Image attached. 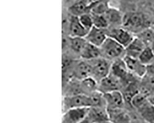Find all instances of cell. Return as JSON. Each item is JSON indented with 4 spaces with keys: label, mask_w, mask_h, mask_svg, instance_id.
I'll use <instances>...</instances> for the list:
<instances>
[{
    "label": "cell",
    "mask_w": 154,
    "mask_h": 123,
    "mask_svg": "<svg viewBox=\"0 0 154 123\" xmlns=\"http://www.w3.org/2000/svg\"><path fill=\"white\" fill-rule=\"evenodd\" d=\"M122 26L131 33L137 34L152 26L147 16L142 12H128L123 14Z\"/></svg>",
    "instance_id": "cell-1"
},
{
    "label": "cell",
    "mask_w": 154,
    "mask_h": 123,
    "mask_svg": "<svg viewBox=\"0 0 154 123\" xmlns=\"http://www.w3.org/2000/svg\"><path fill=\"white\" fill-rule=\"evenodd\" d=\"M101 57L108 60H116L125 55V48L113 39L108 36L100 47Z\"/></svg>",
    "instance_id": "cell-2"
},
{
    "label": "cell",
    "mask_w": 154,
    "mask_h": 123,
    "mask_svg": "<svg viewBox=\"0 0 154 123\" xmlns=\"http://www.w3.org/2000/svg\"><path fill=\"white\" fill-rule=\"evenodd\" d=\"M88 62L91 64L92 68V77L98 83L110 73L112 64L111 61L100 57Z\"/></svg>",
    "instance_id": "cell-3"
},
{
    "label": "cell",
    "mask_w": 154,
    "mask_h": 123,
    "mask_svg": "<svg viewBox=\"0 0 154 123\" xmlns=\"http://www.w3.org/2000/svg\"><path fill=\"white\" fill-rule=\"evenodd\" d=\"M91 100L89 96L85 94L65 95L62 100L63 113L66 111L79 108H90Z\"/></svg>",
    "instance_id": "cell-4"
},
{
    "label": "cell",
    "mask_w": 154,
    "mask_h": 123,
    "mask_svg": "<svg viewBox=\"0 0 154 123\" xmlns=\"http://www.w3.org/2000/svg\"><path fill=\"white\" fill-rule=\"evenodd\" d=\"M107 34L109 37L118 42L125 49L135 38L133 33L123 27L113 28L109 32H107Z\"/></svg>",
    "instance_id": "cell-5"
},
{
    "label": "cell",
    "mask_w": 154,
    "mask_h": 123,
    "mask_svg": "<svg viewBox=\"0 0 154 123\" xmlns=\"http://www.w3.org/2000/svg\"><path fill=\"white\" fill-rule=\"evenodd\" d=\"M123 59L129 72L139 78H144L147 75V66L141 63L138 58L125 56Z\"/></svg>",
    "instance_id": "cell-6"
},
{
    "label": "cell",
    "mask_w": 154,
    "mask_h": 123,
    "mask_svg": "<svg viewBox=\"0 0 154 123\" xmlns=\"http://www.w3.org/2000/svg\"><path fill=\"white\" fill-rule=\"evenodd\" d=\"M89 108H79L69 110L63 113L62 123H80L88 113Z\"/></svg>",
    "instance_id": "cell-7"
},
{
    "label": "cell",
    "mask_w": 154,
    "mask_h": 123,
    "mask_svg": "<svg viewBox=\"0 0 154 123\" xmlns=\"http://www.w3.org/2000/svg\"><path fill=\"white\" fill-rule=\"evenodd\" d=\"M121 85V81L112 74L110 73L107 76L99 82L97 90L103 94L114 91H120Z\"/></svg>",
    "instance_id": "cell-8"
},
{
    "label": "cell",
    "mask_w": 154,
    "mask_h": 123,
    "mask_svg": "<svg viewBox=\"0 0 154 123\" xmlns=\"http://www.w3.org/2000/svg\"><path fill=\"white\" fill-rule=\"evenodd\" d=\"M107 110L123 108L125 99L123 94L120 91H114L104 94Z\"/></svg>",
    "instance_id": "cell-9"
},
{
    "label": "cell",
    "mask_w": 154,
    "mask_h": 123,
    "mask_svg": "<svg viewBox=\"0 0 154 123\" xmlns=\"http://www.w3.org/2000/svg\"><path fill=\"white\" fill-rule=\"evenodd\" d=\"M73 76L80 81L92 77V68L89 62L83 60L76 62L73 68Z\"/></svg>",
    "instance_id": "cell-10"
},
{
    "label": "cell",
    "mask_w": 154,
    "mask_h": 123,
    "mask_svg": "<svg viewBox=\"0 0 154 123\" xmlns=\"http://www.w3.org/2000/svg\"><path fill=\"white\" fill-rule=\"evenodd\" d=\"M107 38V32L105 30L100 29L95 27H93L89 30L85 36L87 42L99 47L105 42Z\"/></svg>",
    "instance_id": "cell-11"
},
{
    "label": "cell",
    "mask_w": 154,
    "mask_h": 123,
    "mask_svg": "<svg viewBox=\"0 0 154 123\" xmlns=\"http://www.w3.org/2000/svg\"><path fill=\"white\" fill-rule=\"evenodd\" d=\"M68 26V30L70 37L85 38L88 32L80 23L79 17L70 15Z\"/></svg>",
    "instance_id": "cell-12"
},
{
    "label": "cell",
    "mask_w": 154,
    "mask_h": 123,
    "mask_svg": "<svg viewBox=\"0 0 154 123\" xmlns=\"http://www.w3.org/2000/svg\"><path fill=\"white\" fill-rule=\"evenodd\" d=\"M87 118L91 123H99L110 120L106 107H90L89 108Z\"/></svg>",
    "instance_id": "cell-13"
},
{
    "label": "cell",
    "mask_w": 154,
    "mask_h": 123,
    "mask_svg": "<svg viewBox=\"0 0 154 123\" xmlns=\"http://www.w3.org/2000/svg\"><path fill=\"white\" fill-rule=\"evenodd\" d=\"M110 73L116 76L120 81L128 80V71L123 59H118L115 60L112 64Z\"/></svg>",
    "instance_id": "cell-14"
},
{
    "label": "cell",
    "mask_w": 154,
    "mask_h": 123,
    "mask_svg": "<svg viewBox=\"0 0 154 123\" xmlns=\"http://www.w3.org/2000/svg\"><path fill=\"white\" fill-rule=\"evenodd\" d=\"M107 112L113 123H131V116L123 108L107 110Z\"/></svg>",
    "instance_id": "cell-15"
},
{
    "label": "cell",
    "mask_w": 154,
    "mask_h": 123,
    "mask_svg": "<svg viewBox=\"0 0 154 123\" xmlns=\"http://www.w3.org/2000/svg\"><path fill=\"white\" fill-rule=\"evenodd\" d=\"M147 46L137 36H136L133 41L125 49L126 56L138 58L140 53Z\"/></svg>",
    "instance_id": "cell-16"
},
{
    "label": "cell",
    "mask_w": 154,
    "mask_h": 123,
    "mask_svg": "<svg viewBox=\"0 0 154 123\" xmlns=\"http://www.w3.org/2000/svg\"><path fill=\"white\" fill-rule=\"evenodd\" d=\"M109 26H111L114 28H118L120 26H122L123 14L122 12L115 8L110 7L104 14Z\"/></svg>",
    "instance_id": "cell-17"
},
{
    "label": "cell",
    "mask_w": 154,
    "mask_h": 123,
    "mask_svg": "<svg viewBox=\"0 0 154 123\" xmlns=\"http://www.w3.org/2000/svg\"><path fill=\"white\" fill-rule=\"evenodd\" d=\"M80 55L83 60L90 61L96 59L101 57L100 47L87 42Z\"/></svg>",
    "instance_id": "cell-18"
},
{
    "label": "cell",
    "mask_w": 154,
    "mask_h": 123,
    "mask_svg": "<svg viewBox=\"0 0 154 123\" xmlns=\"http://www.w3.org/2000/svg\"><path fill=\"white\" fill-rule=\"evenodd\" d=\"M68 12L70 15L80 17L85 14L90 13V8L85 0H76L68 7Z\"/></svg>",
    "instance_id": "cell-19"
},
{
    "label": "cell",
    "mask_w": 154,
    "mask_h": 123,
    "mask_svg": "<svg viewBox=\"0 0 154 123\" xmlns=\"http://www.w3.org/2000/svg\"><path fill=\"white\" fill-rule=\"evenodd\" d=\"M82 93L85 95H90L98 89V82L93 77H89L80 81Z\"/></svg>",
    "instance_id": "cell-20"
},
{
    "label": "cell",
    "mask_w": 154,
    "mask_h": 123,
    "mask_svg": "<svg viewBox=\"0 0 154 123\" xmlns=\"http://www.w3.org/2000/svg\"><path fill=\"white\" fill-rule=\"evenodd\" d=\"M130 105L137 111H139L149 104L148 98L144 94L138 92L131 99Z\"/></svg>",
    "instance_id": "cell-21"
},
{
    "label": "cell",
    "mask_w": 154,
    "mask_h": 123,
    "mask_svg": "<svg viewBox=\"0 0 154 123\" xmlns=\"http://www.w3.org/2000/svg\"><path fill=\"white\" fill-rule=\"evenodd\" d=\"M87 43L85 38L82 37H70V46L72 50L76 53L80 54Z\"/></svg>",
    "instance_id": "cell-22"
},
{
    "label": "cell",
    "mask_w": 154,
    "mask_h": 123,
    "mask_svg": "<svg viewBox=\"0 0 154 123\" xmlns=\"http://www.w3.org/2000/svg\"><path fill=\"white\" fill-rule=\"evenodd\" d=\"M136 36L142 41L147 47H150L154 42V30L150 27L136 34Z\"/></svg>",
    "instance_id": "cell-23"
},
{
    "label": "cell",
    "mask_w": 154,
    "mask_h": 123,
    "mask_svg": "<svg viewBox=\"0 0 154 123\" xmlns=\"http://www.w3.org/2000/svg\"><path fill=\"white\" fill-rule=\"evenodd\" d=\"M141 118L147 123L154 122V106L150 103L138 111Z\"/></svg>",
    "instance_id": "cell-24"
},
{
    "label": "cell",
    "mask_w": 154,
    "mask_h": 123,
    "mask_svg": "<svg viewBox=\"0 0 154 123\" xmlns=\"http://www.w3.org/2000/svg\"><path fill=\"white\" fill-rule=\"evenodd\" d=\"M138 59L146 66L152 63L154 61V54L150 47H146L139 55Z\"/></svg>",
    "instance_id": "cell-25"
},
{
    "label": "cell",
    "mask_w": 154,
    "mask_h": 123,
    "mask_svg": "<svg viewBox=\"0 0 154 123\" xmlns=\"http://www.w3.org/2000/svg\"><path fill=\"white\" fill-rule=\"evenodd\" d=\"M91 15L93 17L94 27L103 30H106L109 27V24L105 15Z\"/></svg>",
    "instance_id": "cell-26"
},
{
    "label": "cell",
    "mask_w": 154,
    "mask_h": 123,
    "mask_svg": "<svg viewBox=\"0 0 154 123\" xmlns=\"http://www.w3.org/2000/svg\"><path fill=\"white\" fill-rule=\"evenodd\" d=\"M109 8V2H100L91 8L90 13L95 15H104Z\"/></svg>",
    "instance_id": "cell-27"
},
{
    "label": "cell",
    "mask_w": 154,
    "mask_h": 123,
    "mask_svg": "<svg viewBox=\"0 0 154 123\" xmlns=\"http://www.w3.org/2000/svg\"><path fill=\"white\" fill-rule=\"evenodd\" d=\"M80 23L85 30L88 32L93 27V20L91 13H87L79 17Z\"/></svg>",
    "instance_id": "cell-28"
},
{
    "label": "cell",
    "mask_w": 154,
    "mask_h": 123,
    "mask_svg": "<svg viewBox=\"0 0 154 123\" xmlns=\"http://www.w3.org/2000/svg\"><path fill=\"white\" fill-rule=\"evenodd\" d=\"M85 2L86 3V4H88V6L90 8V10L91 8L94 6L95 4L100 3V2H109V0H85Z\"/></svg>",
    "instance_id": "cell-29"
},
{
    "label": "cell",
    "mask_w": 154,
    "mask_h": 123,
    "mask_svg": "<svg viewBox=\"0 0 154 123\" xmlns=\"http://www.w3.org/2000/svg\"><path fill=\"white\" fill-rule=\"evenodd\" d=\"M154 75V61L152 63L147 66V75Z\"/></svg>",
    "instance_id": "cell-30"
},
{
    "label": "cell",
    "mask_w": 154,
    "mask_h": 123,
    "mask_svg": "<svg viewBox=\"0 0 154 123\" xmlns=\"http://www.w3.org/2000/svg\"><path fill=\"white\" fill-rule=\"evenodd\" d=\"M148 84H149L151 87L154 88V75L149 76L148 78Z\"/></svg>",
    "instance_id": "cell-31"
},
{
    "label": "cell",
    "mask_w": 154,
    "mask_h": 123,
    "mask_svg": "<svg viewBox=\"0 0 154 123\" xmlns=\"http://www.w3.org/2000/svg\"><path fill=\"white\" fill-rule=\"evenodd\" d=\"M147 98H148V100H149V103L151 105L154 106V92L150 96H149Z\"/></svg>",
    "instance_id": "cell-32"
},
{
    "label": "cell",
    "mask_w": 154,
    "mask_h": 123,
    "mask_svg": "<svg viewBox=\"0 0 154 123\" xmlns=\"http://www.w3.org/2000/svg\"><path fill=\"white\" fill-rule=\"evenodd\" d=\"M76 1V0H63L64 3H65L66 4H69V6H70L72 3H73Z\"/></svg>",
    "instance_id": "cell-33"
},
{
    "label": "cell",
    "mask_w": 154,
    "mask_h": 123,
    "mask_svg": "<svg viewBox=\"0 0 154 123\" xmlns=\"http://www.w3.org/2000/svg\"><path fill=\"white\" fill-rule=\"evenodd\" d=\"M80 123H91V122L90 121H89V120L88 119V118L87 116H86V118L85 119H83Z\"/></svg>",
    "instance_id": "cell-34"
},
{
    "label": "cell",
    "mask_w": 154,
    "mask_h": 123,
    "mask_svg": "<svg viewBox=\"0 0 154 123\" xmlns=\"http://www.w3.org/2000/svg\"><path fill=\"white\" fill-rule=\"evenodd\" d=\"M150 47V48L152 49V51H153V54H154V42L152 43V44Z\"/></svg>",
    "instance_id": "cell-35"
},
{
    "label": "cell",
    "mask_w": 154,
    "mask_h": 123,
    "mask_svg": "<svg viewBox=\"0 0 154 123\" xmlns=\"http://www.w3.org/2000/svg\"><path fill=\"white\" fill-rule=\"evenodd\" d=\"M99 123H113L111 121L109 120V121H104V122H99Z\"/></svg>",
    "instance_id": "cell-36"
},
{
    "label": "cell",
    "mask_w": 154,
    "mask_h": 123,
    "mask_svg": "<svg viewBox=\"0 0 154 123\" xmlns=\"http://www.w3.org/2000/svg\"><path fill=\"white\" fill-rule=\"evenodd\" d=\"M151 27H152V29L154 30V24H153V25H152Z\"/></svg>",
    "instance_id": "cell-37"
},
{
    "label": "cell",
    "mask_w": 154,
    "mask_h": 123,
    "mask_svg": "<svg viewBox=\"0 0 154 123\" xmlns=\"http://www.w3.org/2000/svg\"><path fill=\"white\" fill-rule=\"evenodd\" d=\"M153 123H154V122H153Z\"/></svg>",
    "instance_id": "cell-38"
}]
</instances>
